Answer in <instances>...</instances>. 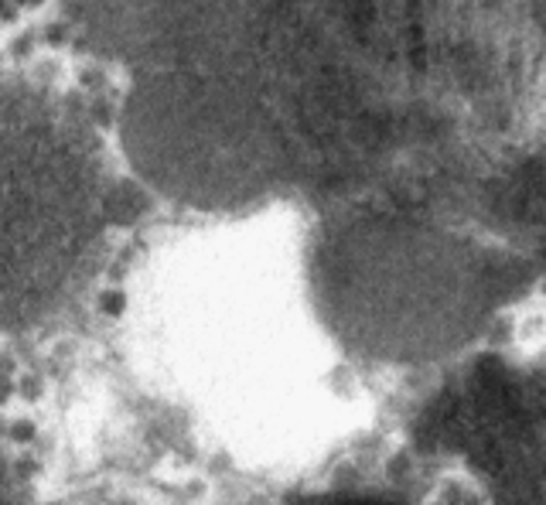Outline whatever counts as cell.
I'll return each instance as SVG.
<instances>
[{"mask_svg": "<svg viewBox=\"0 0 546 505\" xmlns=\"http://www.w3.org/2000/svg\"><path fill=\"white\" fill-rule=\"evenodd\" d=\"M69 4L130 76L120 137L161 195H308L325 280L546 263V0Z\"/></svg>", "mask_w": 546, "mask_h": 505, "instance_id": "cell-1", "label": "cell"}, {"mask_svg": "<svg viewBox=\"0 0 546 505\" xmlns=\"http://www.w3.org/2000/svg\"><path fill=\"white\" fill-rule=\"evenodd\" d=\"M106 212L89 130L45 96L0 82V328L62 307L93 263Z\"/></svg>", "mask_w": 546, "mask_h": 505, "instance_id": "cell-2", "label": "cell"}, {"mask_svg": "<svg viewBox=\"0 0 546 505\" xmlns=\"http://www.w3.org/2000/svg\"><path fill=\"white\" fill-rule=\"evenodd\" d=\"M423 427L485 478L495 505H546V383L485 359L430 406Z\"/></svg>", "mask_w": 546, "mask_h": 505, "instance_id": "cell-3", "label": "cell"}, {"mask_svg": "<svg viewBox=\"0 0 546 505\" xmlns=\"http://www.w3.org/2000/svg\"><path fill=\"white\" fill-rule=\"evenodd\" d=\"M294 505H403V502H393V499H383V495L338 491V495H314V499H304V502H294Z\"/></svg>", "mask_w": 546, "mask_h": 505, "instance_id": "cell-4", "label": "cell"}, {"mask_svg": "<svg viewBox=\"0 0 546 505\" xmlns=\"http://www.w3.org/2000/svg\"><path fill=\"white\" fill-rule=\"evenodd\" d=\"M0 505H17V495H14V481L7 475V464L0 458Z\"/></svg>", "mask_w": 546, "mask_h": 505, "instance_id": "cell-5", "label": "cell"}, {"mask_svg": "<svg viewBox=\"0 0 546 505\" xmlns=\"http://www.w3.org/2000/svg\"><path fill=\"white\" fill-rule=\"evenodd\" d=\"M17 21V4L14 0H0V24H14Z\"/></svg>", "mask_w": 546, "mask_h": 505, "instance_id": "cell-6", "label": "cell"}, {"mask_svg": "<svg viewBox=\"0 0 546 505\" xmlns=\"http://www.w3.org/2000/svg\"><path fill=\"white\" fill-rule=\"evenodd\" d=\"M79 82H86V86H99V82H103V76H99V69H96V65H86V69L79 72Z\"/></svg>", "mask_w": 546, "mask_h": 505, "instance_id": "cell-7", "label": "cell"}, {"mask_svg": "<svg viewBox=\"0 0 546 505\" xmlns=\"http://www.w3.org/2000/svg\"><path fill=\"white\" fill-rule=\"evenodd\" d=\"M45 38H48V45H62L65 41V24H48Z\"/></svg>", "mask_w": 546, "mask_h": 505, "instance_id": "cell-8", "label": "cell"}, {"mask_svg": "<svg viewBox=\"0 0 546 505\" xmlns=\"http://www.w3.org/2000/svg\"><path fill=\"white\" fill-rule=\"evenodd\" d=\"M31 51V34H17L14 38V55L21 59V55H28Z\"/></svg>", "mask_w": 546, "mask_h": 505, "instance_id": "cell-9", "label": "cell"}, {"mask_svg": "<svg viewBox=\"0 0 546 505\" xmlns=\"http://www.w3.org/2000/svg\"><path fill=\"white\" fill-rule=\"evenodd\" d=\"M17 7H28V11H34V7H41L45 0H14Z\"/></svg>", "mask_w": 546, "mask_h": 505, "instance_id": "cell-10", "label": "cell"}]
</instances>
